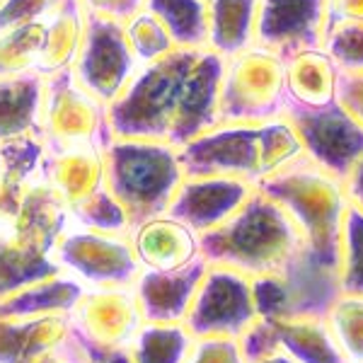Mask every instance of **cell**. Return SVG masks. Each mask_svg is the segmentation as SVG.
<instances>
[{"label":"cell","instance_id":"obj_1","mask_svg":"<svg viewBox=\"0 0 363 363\" xmlns=\"http://www.w3.org/2000/svg\"><path fill=\"white\" fill-rule=\"evenodd\" d=\"M225 58L211 49H174L138 66L131 83L109 104L114 136L184 145L218 124V90Z\"/></svg>","mask_w":363,"mask_h":363},{"label":"cell","instance_id":"obj_2","mask_svg":"<svg viewBox=\"0 0 363 363\" xmlns=\"http://www.w3.org/2000/svg\"><path fill=\"white\" fill-rule=\"evenodd\" d=\"M303 155L301 136L286 116L238 124L218 121L179 145L184 174H228L255 186Z\"/></svg>","mask_w":363,"mask_h":363},{"label":"cell","instance_id":"obj_3","mask_svg":"<svg viewBox=\"0 0 363 363\" xmlns=\"http://www.w3.org/2000/svg\"><path fill=\"white\" fill-rule=\"evenodd\" d=\"M199 247L208 264L257 279L281 272L308 245L291 216L262 189H255L225 223L199 235Z\"/></svg>","mask_w":363,"mask_h":363},{"label":"cell","instance_id":"obj_4","mask_svg":"<svg viewBox=\"0 0 363 363\" xmlns=\"http://www.w3.org/2000/svg\"><path fill=\"white\" fill-rule=\"evenodd\" d=\"M257 189L274 199L291 216L306 240L308 252L327 264L339 267L342 223L349 208L342 177L303 155L274 177L264 179Z\"/></svg>","mask_w":363,"mask_h":363},{"label":"cell","instance_id":"obj_5","mask_svg":"<svg viewBox=\"0 0 363 363\" xmlns=\"http://www.w3.org/2000/svg\"><path fill=\"white\" fill-rule=\"evenodd\" d=\"M102 155L107 189L124 208L131 228L167 213L174 191L184 179L179 145L153 138L112 136Z\"/></svg>","mask_w":363,"mask_h":363},{"label":"cell","instance_id":"obj_6","mask_svg":"<svg viewBox=\"0 0 363 363\" xmlns=\"http://www.w3.org/2000/svg\"><path fill=\"white\" fill-rule=\"evenodd\" d=\"M286 58L255 44L225 58L218 90V121H267L286 112Z\"/></svg>","mask_w":363,"mask_h":363},{"label":"cell","instance_id":"obj_7","mask_svg":"<svg viewBox=\"0 0 363 363\" xmlns=\"http://www.w3.org/2000/svg\"><path fill=\"white\" fill-rule=\"evenodd\" d=\"M252 294L259 318H325L342 294L339 267L318 259L306 247L281 272L252 279Z\"/></svg>","mask_w":363,"mask_h":363},{"label":"cell","instance_id":"obj_8","mask_svg":"<svg viewBox=\"0 0 363 363\" xmlns=\"http://www.w3.org/2000/svg\"><path fill=\"white\" fill-rule=\"evenodd\" d=\"M39 136L46 150H104L114 136L109 126V107L97 102L90 92H85L75 83L70 68L54 75H44Z\"/></svg>","mask_w":363,"mask_h":363},{"label":"cell","instance_id":"obj_9","mask_svg":"<svg viewBox=\"0 0 363 363\" xmlns=\"http://www.w3.org/2000/svg\"><path fill=\"white\" fill-rule=\"evenodd\" d=\"M54 259L61 272L78 279L87 291L126 289L140 274L128 233L70 225L56 242Z\"/></svg>","mask_w":363,"mask_h":363},{"label":"cell","instance_id":"obj_10","mask_svg":"<svg viewBox=\"0 0 363 363\" xmlns=\"http://www.w3.org/2000/svg\"><path fill=\"white\" fill-rule=\"evenodd\" d=\"M136 70L138 63L126 42L124 22L85 13L83 39L70 66L75 83L109 107L121 97Z\"/></svg>","mask_w":363,"mask_h":363},{"label":"cell","instance_id":"obj_11","mask_svg":"<svg viewBox=\"0 0 363 363\" xmlns=\"http://www.w3.org/2000/svg\"><path fill=\"white\" fill-rule=\"evenodd\" d=\"M252 279L235 269L208 264L182 325L191 337L240 339L257 322Z\"/></svg>","mask_w":363,"mask_h":363},{"label":"cell","instance_id":"obj_12","mask_svg":"<svg viewBox=\"0 0 363 363\" xmlns=\"http://www.w3.org/2000/svg\"><path fill=\"white\" fill-rule=\"evenodd\" d=\"M284 116L296 126L310 160L337 177H347L349 169L363 157V126L337 99L318 109L286 99Z\"/></svg>","mask_w":363,"mask_h":363},{"label":"cell","instance_id":"obj_13","mask_svg":"<svg viewBox=\"0 0 363 363\" xmlns=\"http://www.w3.org/2000/svg\"><path fill=\"white\" fill-rule=\"evenodd\" d=\"M240 347L247 363L259 361L272 349H281L298 363H349L325 318H257L240 337Z\"/></svg>","mask_w":363,"mask_h":363},{"label":"cell","instance_id":"obj_14","mask_svg":"<svg viewBox=\"0 0 363 363\" xmlns=\"http://www.w3.org/2000/svg\"><path fill=\"white\" fill-rule=\"evenodd\" d=\"M257 186L228 174H184L172 196L167 216L196 235L225 223Z\"/></svg>","mask_w":363,"mask_h":363},{"label":"cell","instance_id":"obj_15","mask_svg":"<svg viewBox=\"0 0 363 363\" xmlns=\"http://www.w3.org/2000/svg\"><path fill=\"white\" fill-rule=\"evenodd\" d=\"M325 37V0H259L257 44L291 56L322 46Z\"/></svg>","mask_w":363,"mask_h":363},{"label":"cell","instance_id":"obj_16","mask_svg":"<svg viewBox=\"0 0 363 363\" xmlns=\"http://www.w3.org/2000/svg\"><path fill=\"white\" fill-rule=\"evenodd\" d=\"M208 262L199 257L194 264L177 272H145L140 269L133 294L145 322L153 325H179L186 318L194 291L206 272Z\"/></svg>","mask_w":363,"mask_h":363},{"label":"cell","instance_id":"obj_17","mask_svg":"<svg viewBox=\"0 0 363 363\" xmlns=\"http://www.w3.org/2000/svg\"><path fill=\"white\" fill-rule=\"evenodd\" d=\"M128 235L138 264L145 272H177L201 257L196 233L167 213L133 225Z\"/></svg>","mask_w":363,"mask_h":363},{"label":"cell","instance_id":"obj_18","mask_svg":"<svg viewBox=\"0 0 363 363\" xmlns=\"http://www.w3.org/2000/svg\"><path fill=\"white\" fill-rule=\"evenodd\" d=\"M102 153L104 150L92 148H66L49 150L46 155V182L68 208V213H73L107 186Z\"/></svg>","mask_w":363,"mask_h":363},{"label":"cell","instance_id":"obj_19","mask_svg":"<svg viewBox=\"0 0 363 363\" xmlns=\"http://www.w3.org/2000/svg\"><path fill=\"white\" fill-rule=\"evenodd\" d=\"M339 68L322 46L286 56V95L301 107H327L337 99Z\"/></svg>","mask_w":363,"mask_h":363},{"label":"cell","instance_id":"obj_20","mask_svg":"<svg viewBox=\"0 0 363 363\" xmlns=\"http://www.w3.org/2000/svg\"><path fill=\"white\" fill-rule=\"evenodd\" d=\"M257 8L259 0H206V49L223 58H233L255 46Z\"/></svg>","mask_w":363,"mask_h":363},{"label":"cell","instance_id":"obj_21","mask_svg":"<svg viewBox=\"0 0 363 363\" xmlns=\"http://www.w3.org/2000/svg\"><path fill=\"white\" fill-rule=\"evenodd\" d=\"M44 75L22 73L0 78V143L39 133Z\"/></svg>","mask_w":363,"mask_h":363},{"label":"cell","instance_id":"obj_22","mask_svg":"<svg viewBox=\"0 0 363 363\" xmlns=\"http://www.w3.org/2000/svg\"><path fill=\"white\" fill-rule=\"evenodd\" d=\"M83 29L85 10L80 0H63L44 22V39L37 61V73L54 75L73 66L80 39H83Z\"/></svg>","mask_w":363,"mask_h":363},{"label":"cell","instance_id":"obj_23","mask_svg":"<svg viewBox=\"0 0 363 363\" xmlns=\"http://www.w3.org/2000/svg\"><path fill=\"white\" fill-rule=\"evenodd\" d=\"M143 8L167 27L177 49H203L206 46V0H145Z\"/></svg>","mask_w":363,"mask_h":363},{"label":"cell","instance_id":"obj_24","mask_svg":"<svg viewBox=\"0 0 363 363\" xmlns=\"http://www.w3.org/2000/svg\"><path fill=\"white\" fill-rule=\"evenodd\" d=\"M337 347L349 363H363V296L339 294L325 315Z\"/></svg>","mask_w":363,"mask_h":363},{"label":"cell","instance_id":"obj_25","mask_svg":"<svg viewBox=\"0 0 363 363\" xmlns=\"http://www.w3.org/2000/svg\"><path fill=\"white\" fill-rule=\"evenodd\" d=\"M44 22L46 20L0 32V78L37 73V61L44 39Z\"/></svg>","mask_w":363,"mask_h":363},{"label":"cell","instance_id":"obj_26","mask_svg":"<svg viewBox=\"0 0 363 363\" xmlns=\"http://www.w3.org/2000/svg\"><path fill=\"white\" fill-rule=\"evenodd\" d=\"M124 34L138 66L153 63L157 58L172 54V51L177 49L174 39L169 37L167 27L145 8L138 10L136 15H131L124 22Z\"/></svg>","mask_w":363,"mask_h":363},{"label":"cell","instance_id":"obj_27","mask_svg":"<svg viewBox=\"0 0 363 363\" xmlns=\"http://www.w3.org/2000/svg\"><path fill=\"white\" fill-rule=\"evenodd\" d=\"M339 286L342 294L363 296V213L351 203L344 213L339 242Z\"/></svg>","mask_w":363,"mask_h":363},{"label":"cell","instance_id":"obj_28","mask_svg":"<svg viewBox=\"0 0 363 363\" xmlns=\"http://www.w3.org/2000/svg\"><path fill=\"white\" fill-rule=\"evenodd\" d=\"M322 49L332 56L339 73H361L363 70V22H347L322 37Z\"/></svg>","mask_w":363,"mask_h":363},{"label":"cell","instance_id":"obj_29","mask_svg":"<svg viewBox=\"0 0 363 363\" xmlns=\"http://www.w3.org/2000/svg\"><path fill=\"white\" fill-rule=\"evenodd\" d=\"M184 363H247L240 339L233 337H194Z\"/></svg>","mask_w":363,"mask_h":363},{"label":"cell","instance_id":"obj_30","mask_svg":"<svg viewBox=\"0 0 363 363\" xmlns=\"http://www.w3.org/2000/svg\"><path fill=\"white\" fill-rule=\"evenodd\" d=\"M63 0H3L0 3V32L46 20Z\"/></svg>","mask_w":363,"mask_h":363},{"label":"cell","instance_id":"obj_31","mask_svg":"<svg viewBox=\"0 0 363 363\" xmlns=\"http://www.w3.org/2000/svg\"><path fill=\"white\" fill-rule=\"evenodd\" d=\"M337 102L363 126V70L361 73H339Z\"/></svg>","mask_w":363,"mask_h":363},{"label":"cell","instance_id":"obj_32","mask_svg":"<svg viewBox=\"0 0 363 363\" xmlns=\"http://www.w3.org/2000/svg\"><path fill=\"white\" fill-rule=\"evenodd\" d=\"M80 5H83L87 15H99L109 17V20L126 22L131 15L143 10L145 0H80Z\"/></svg>","mask_w":363,"mask_h":363},{"label":"cell","instance_id":"obj_33","mask_svg":"<svg viewBox=\"0 0 363 363\" xmlns=\"http://www.w3.org/2000/svg\"><path fill=\"white\" fill-rule=\"evenodd\" d=\"M347 22H363V0H325V32Z\"/></svg>","mask_w":363,"mask_h":363},{"label":"cell","instance_id":"obj_34","mask_svg":"<svg viewBox=\"0 0 363 363\" xmlns=\"http://www.w3.org/2000/svg\"><path fill=\"white\" fill-rule=\"evenodd\" d=\"M344 191L351 206H356L363 213V157L349 169V174L344 177Z\"/></svg>","mask_w":363,"mask_h":363},{"label":"cell","instance_id":"obj_35","mask_svg":"<svg viewBox=\"0 0 363 363\" xmlns=\"http://www.w3.org/2000/svg\"><path fill=\"white\" fill-rule=\"evenodd\" d=\"M255 363H298V361H294L289 354H284L281 349H272L267 356H262V359L255 361Z\"/></svg>","mask_w":363,"mask_h":363},{"label":"cell","instance_id":"obj_36","mask_svg":"<svg viewBox=\"0 0 363 363\" xmlns=\"http://www.w3.org/2000/svg\"><path fill=\"white\" fill-rule=\"evenodd\" d=\"M0 3H3V0H0Z\"/></svg>","mask_w":363,"mask_h":363}]
</instances>
